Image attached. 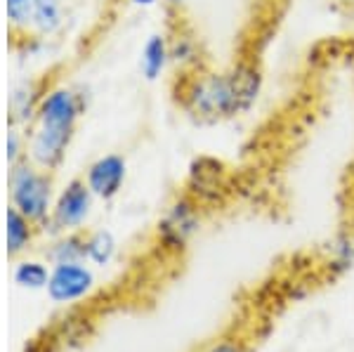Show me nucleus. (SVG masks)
<instances>
[{
    "label": "nucleus",
    "mask_w": 354,
    "mask_h": 352,
    "mask_svg": "<svg viewBox=\"0 0 354 352\" xmlns=\"http://www.w3.org/2000/svg\"><path fill=\"white\" fill-rule=\"evenodd\" d=\"M260 93L262 71L253 62L241 59L220 73H192L182 100L201 121H220L250 111Z\"/></svg>",
    "instance_id": "f257e3e1"
},
{
    "label": "nucleus",
    "mask_w": 354,
    "mask_h": 352,
    "mask_svg": "<svg viewBox=\"0 0 354 352\" xmlns=\"http://www.w3.org/2000/svg\"><path fill=\"white\" fill-rule=\"evenodd\" d=\"M201 227V211L192 196H180L158 223V241L168 251H182Z\"/></svg>",
    "instance_id": "f03ea898"
},
{
    "label": "nucleus",
    "mask_w": 354,
    "mask_h": 352,
    "mask_svg": "<svg viewBox=\"0 0 354 352\" xmlns=\"http://www.w3.org/2000/svg\"><path fill=\"white\" fill-rule=\"evenodd\" d=\"M15 208L26 220H43L50 206V180L28 166H17L10 178Z\"/></svg>",
    "instance_id": "7ed1b4c3"
},
{
    "label": "nucleus",
    "mask_w": 354,
    "mask_h": 352,
    "mask_svg": "<svg viewBox=\"0 0 354 352\" xmlns=\"http://www.w3.org/2000/svg\"><path fill=\"white\" fill-rule=\"evenodd\" d=\"M90 288H93V272L81 263L55 265V270L50 272L48 293L55 303H73L83 298Z\"/></svg>",
    "instance_id": "20e7f679"
},
{
    "label": "nucleus",
    "mask_w": 354,
    "mask_h": 352,
    "mask_svg": "<svg viewBox=\"0 0 354 352\" xmlns=\"http://www.w3.org/2000/svg\"><path fill=\"white\" fill-rule=\"evenodd\" d=\"M90 206H93V192H90V187L81 183V180H71L55 203V211H53L55 225L62 227V230L81 227L85 223V218L90 215Z\"/></svg>",
    "instance_id": "39448f33"
},
{
    "label": "nucleus",
    "mask_w": 354,
    "mask_h": 352,
    "mask_svg": "<svg viewBox=\"0 0 354 352\" xmlns=\"http://www.w3.org/2000/svg\"><path fill=\"white\" fill-rule=\"evenodd\" d=\"M227 189L225 170L213 158H198L189 170V194L196 203H215Z\"/></svg>",
    "instance_id": "423d86ee"
},
{
    "label": "nucleus",
    "mask_w": 354,
    "mask_h": 352,
    "mask_svg": "<svg viewBox=\"0 0 354 352\" xmlns=\"http://www.w3.org/2000/svg\"><path fill=\"white\" fill-rule=\"evenodd\" d=\"M71 138H73V130L38 123L36 133H33V138H31L33 161H36L38 166H43V168L59 166V161L64 158V151H66Z\"/></svg>",
    "instance_id": "0eeeda50"
},
{
    "label": "nucleus",
    "mask_w": 354,
    "mask_h": 352,
    "mask_svg": "<svg viewBox=\"0 0 354 352\" xmlns=\"http://www.w3.org/2000/svg\"><path fill=\"white\" fill-rule=\"evenodd\" d=\"M78 116H81V102H78L76 93H71L66 88L53 90L38 104V123H45V126H59L73 130Z\"/></svg>",
    "instance_id": "6e6552de"
},
{
    "label": "nucleus",
    "mask_w": 354,
    "mask_h": 352,
    "mask_svg": "<svg viewBox=\"0 0 354 352\" xmlns=\"http://www.w3.org/2000/svg\"><path fill=\"white\" fill-rule=\"evenodd\" d=\"M123 180H125V161L118 154H106L97 158L93 166L88 168V175H85V185L100 198L116 196L123 187Z\"/></svg>",
    "instance_id": "1a4fd4ad"
},
{
    "label": "nucleus",
    "mask_w": 354,
    "mask_h": 352,
    "mask_svg": "<svg viewBox=\"0 0 354 352\" xmlns=\"http://www.w3.org/2000/svg\"><path fill=\"white\" fill-rule=\"evenodd\" d=\"M168 62H170L168 41H165V36H161V33H153V36H149V41L145 43V48H142V62H140L142 76L147 81H156Z\"/></svg>",
    "instance_id": "9d476101"
},
{
    "label": "nucleus",
    "mask_w": 354,
    "mask_h": 352,
    "mask_svg": "<svg viewBox=\"0 0 354 352\" xmlns=\"http://www.w3.org/2000/svg\"><path fill=\"white\" fill-rule=\"evenodd\" d=\"M170 62L187 71L198 69V64H201V50H198V43L194 41L192 36H187V33L177 36L175 41L170 43Z\"/></svg>",
    "instance_id": "9b49d317"
},
{
    "label": "nucleus",
    "mask_w": 354,
    "mask_h": 352,
    "mask_svg": "<svg viewBox=\"0 0 354 352\" xmlns=\"http://www.w3.org/2000/svg\"><path fill=\"white\" fill-rule=\"evenodd\" d=\"M116 253V241H113L111 232H95L85 239V258L93 260L95 265H106Z\"/></svg>",
    "instance_id": "f8f14e48"
},
{
    "label": "nucleus",
    "mask_w": 354,
    "mask_h": 352,
    "mask_svg": "<svg viewBox=\"0 0 354 352\" xmlns=\"http://www.w3.org/2000/svg\"><path fill=\"white\" fill-rule=\"evenodd\" d=\"M33 24L43 33H53L62 24L59 0H33Z\"/></svg>",
    "instance_id": "ddd939ff"
},
{
    "label": "nucleus",
    "mask_w": 354,
    "mask_h": 352,
    "mask_svg": "<svg viewBox=\"0 0 354 352\" xmlns=\"http://www.w3.org/2000/svg\"><path fill=\"white\" fill-rule=\"evenodd\" d=\"M31 239V227L28 220L17 208H8V251L17 253Z\"/></svg>",
    "instance_id": "4468645a"
},
{
    "label": "nucleus",
    "mask_w": 354,
    "mask_h": 352,
    "mask_svg": "<svg viewBox=\"0 0 354 352\" xmlns=\"http://www.w3.org/2000/svg\"><path fill=\"white\" fill-rule=\"evenodd\" d=\"M50 258L55 260V265H64V263H81L85 258V239H81L78 234H68L66 239H62L53 248Z\"/></svg>",
    "instance_id": "2eb2a0df"
},
{
    "label": "nucleus",
    "mask_w": 354,
    "mask_h": 352,
    "mask_svg": "<svg viewBox=\"0 0 354 352\" xmlns=\"http://www.w3.org/2000/svg\"><path fill=\"white\" fill-rule=\"evenodd\" d=\"M15 281L26 288H43L50 281V272L41 263H21L15 270Z\"/></svg>",
    "instance_id": "dca6fc26"
},
{
    "label": "nucleus",
    "mask_w": 354,
    "mask_h": 352,
    "mask_svg": "<svg viewBox=\"0 0 354 352\" xmlns=\"http://www.w3.org/2000/svg\"><path fill=\"white\" fill-rule=\"evenodd\" d=\"M352 263H354V237L345 234V237H340L333 246V263H330V270L345 272L352 268Z\"/></svg>",
    "instance_id": "f3484780"
},
{
    "label": "nucleus",
    "mask_w": 354,
    "mask_h": 352,
    "mask_svg": "<svg viewBox=\"0 0 354 352\" xmlns=\"http://www.w3.org/2000/svg\"><path fill=\"white\" fill-rule=\"evenodd\" d=\"M8 17L15 26L26 28L33 21V0H8Z\"/></svg>",
    "instance_id": "a211bd4d"
},
{
    "label": "nucleus",
    "mask_w": 354,
    "mask_h": 352,
    "mask_svg": "<svg viewBox=\"0 0 354 352\" xmlns=\"http://www.w3.org/2000/svg\"><path fill=\"white\" fill-rule=\"evenodd\" d=\"M203 352H245V348L236 338H220L215 343H210Z\"/></svg>",
    "instance_id": "6ab92c4d"
},
{
    "label": "nucleus",
    "mask_w": 354,
    "mask_h": 352,
    "mask_svg": "<svg viewBox=\"0 0 354 352\" xmlns=\"http://www.w3.org/2000/svg\"><path fill=\"white\" fill-rule=\"evenodd\" d=\"M17 154H19V138H17V133H10V138H8V158H10V161H15Z\"/></svg>",
    "instance_id": "aec40b11"
},
{
    "label": "nucleus",
    "mask_w": 354,
    "mask_h": 352,
    "mask_svg": "<svg viewBox=\"0 0 354 352\" xmlns=\"http://www.w3.org/2000/svg\"><path fill=\"white\" fill-rule=\"evenodd\" d=\"M133 5H140V8H151V5H156L158 0H130Z\"/></svg>",
    "instance_id": "412c9836"
},
{
    "label": "nucleus",
    "mask_w": 354,
    "mask_h": 352,
    "mask_svg": "<svg viewBox=\"0 0 354 352\" xmlns=\"http://www.w3.org/2000/svg\"><path fill=\"white\" fill-rule=\"evenodd\" d=\"M165 3H168L170 8H180V5L185 3V0H165Z\"/></svg>",
    "instance_id": "4be33fe9"
}]
</instances>
